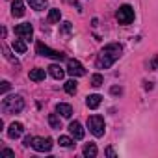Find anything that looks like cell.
I'll return each mask as SVG.
<instances>
[{
	"label": "cell",
	"instance_id": "21",
	"mask_svg": "<svg viewBox=\"0 0 158 158\" xmlns=\"http://www.w3.org/2000/svg\"><path fill=\"white\" fill-rule=\"evenodd\" d=\"M91 86H93V88H101V86H102V74L97 73V74L91 76Z\"/></svg>",
	"mask_w": 158,
	"mask_h": 158
},
{
	"label": "cell",
	"instance_id": "1",
	"mask_svg": "<svg viewBox=\"0 0 158 158\" xmlns=\"http://www.w3.org/2000/svg\"><path fill=\"white\" fill-rule=\"evenodd\" d=\"M121 52H123V47H121L119 43H110V45H106V47L101 50L99 58H97V67H99V69H110V67L121 58Z\"/></svg>",
	"mask_w": 158,
	"mask_h": 158
},
{
	"label": "cell",
	"instance_id": "5",
	"mask_svg": "<svg viewBox=\"0 0 158 158\" xmlns=\"http://www.w3.org/2000/svg\"><path fill=\"white\" fill-rule=\"evenodd\" d=\"M117 21H119V24H130L134 21V10L128 4L121 6L119 11H117Z\"/></svg>",
	"mask_w": 158,
	"mask_h": 158
},
{
	"label": "cell",
	"instance_id": "6",
	"mask_svg": "<svg viewBox=\"0 0 158 158\" xmlns=\"http://www.w3.org/2000/svg\"><path fill=\"white\" fill-rule=\"evenodd\" d=\"M67 73L71 76H84L86 74V69H84V65L78 61V60H69L67 61Z\"/></svg>",
	"mask_w": 158,
	"mask_h": 158
},
{
	"label": "cell",
	"instance_id": "16",
	"mask_svg": "<svg viewBox=\"0 0 158 158\" xmlns=\"http://www.w3.org/2000/svg\"><path fill=\"white\" fill-rule=\"evenodd\" d=\"M60 19H61V11H60L58 8H52V10L48 11V17H47V21H48L50 24H56V23H60Z\"/></svg>",
	"mask_w": 158,
	"mask_h": 158
},
{
	"label": "cell",
	"instance_id": "13",
	"mask_svg": "<svg viewBox=\"0 0 158 158\" xmlns=\"http://www.w3.org/2000/svg\"><path fill=\"white\" fill-rule=\"evenodd\" d=\"M101 102H102V97H101V95H97V93L88 95V99H86V104H88V108H91V110L99 108V106H101Z\"/></svg>",
	"mask_w": 158,
	"mask_h": 158
},
{
	"label": "cell",
	"instance_id": "14",
	"mask_svg": "<svg viewBox=\"0 0 158 158\" xmlns=\"http://www.w3.org/2000/svg\"><path fill=\"white\" fill-rule=\"evenodd\" d=\"M56 112H58L61 117H67V119L73 115V108H71V104H65V102L56 104Z\"/></svg>",
	"mask_w": 158,
	"mask_h": 158
},
{
	"label": "cell",
	"instance_id": "12",
	"mask_svg": "<svg viewBox=\"0 0 158 158\" xmlns=\"http://www.w3.org/2000/svg\"><path fill=\"white\" fill-rule=\"evenodd\" d=\"M48 73H50V76H52V78H56V80H61V78L65 76V71H63L58 63L48 65Z\"/></svg>",
	"mask_w": 158,
	"mask_h": 158
},
{
	"label": "cell",
	"instance_id": "15",
	"mask_svg": "<svg viewBox=\"0 0 158 158\" xmlns=\"http://www.w3.org/2000/svg\"><path fill=\"white\" fill-rule=\"evenodd\" d=\"M28 76L34 82H41V80H45V69H32Z\"/></svg>",
	"mask_w": 158,
	"mask_h": 158
},
{
	"label": "cell",
	"instance_id": "19",
	"mask_svg": "<svg viewBox=\"0 0 158 158\" xmlns=\"http://www.w3.org/2000/svg\"><path fill=\"white\" fill-rule=\"evenodd\" d=\"M13 50H15V52H19V54H24V52H26V43L23 41V37L13 41Z\"/></svg>",
	"mask_w": 158,
	"mask_h": 158
},
{
	"label": "cell",
	"instance_id": "27",
	"mask_svg": "<svg viewBox=\"0 0 158 158\" xmlns=\"http://www.w3.org/2000/svg\"><path fill=\"white\" fill-rule=\"evenodd\" d=\"M110 93H112V95H121V93H123V89H121V88H117V86H114V88L110 89Z\"/></svg>",
	"mask_w": 158,
	"mask_h": 158
},
{
	"label": "cell",
	"instance_id": "18",
	"mask_svg": "<svg viewBox=\"0 0 158 158\" xmlns=\"http://www.w3.org/2000/svg\"><path fill=\"white\" fill-rule=\"evenodd\" d=\"M28 4H30L32 10H35V11H43V10L47 8V0H28Z\"/></svg>",
	"mask_w": 158,
	"mask_h": 158
},
{
	"label": "cell",
	"instance_id": "24",
	"mask_svg": "<svg viewBox=\"0 0 158 158\" xmlns=\"http://www.w3.org/2000/svg\"><path fill=\"white\" fill-rule=\"evenodd\" d=\"M60 145H61V147H73V139L67 138V136H61V138H60Z\"/></svg>",
	"mask_w": 158,
	"mask_h": 158
},
{
	"label": "cell",
	"instance_id": "2",
	"mask_svg": "<svg viewBox=\"0 0 158 158\" xmlns=\"http://www.w3.org/2000/svg\"><path fill=\"white\" fill-rule=\"evenodd\" d=\"M24 108V99L21 95H11L2 101V110L6 114H19Z\"/></svg>",
	"mask_w": 158,
	"mask_h": 158
},
{
	"label": "cell",
	"instance_id": "30",
	"mask_svg": "<svg viewBox=\"0 0 158 158\" xmlns=\"http://www.w3.org/2000/svg\"><path fill=\"white\" fill-rule=\"evenodd\" d=\"M104 152H106V154H108V156H112V158H114V156H115V151H114V149H112V147H108V149H106V151H104Z\"/></svg>",
	"mask_w": 158,
	"mask_h": 158
},
{
	"label": "cell",
	"instance_id": "23",
	"mask_svg": "<svg viewBox=\"0 0 158 158\" xmlns=\"http://www.w3.org/2000/svg\"><path fill=\"white\" fill-rule=\"evenodd\" d=\"M2 50H4V56H6V58H8V60H10V61H11V63H15V65H19V63H17V60H15V58H13V56H11V52H10V48H8V47H6V45H4V47H2Z\"/></svg>",
	"mask_w": 158,
	"mask_h": 158
},
{
	"label": "cell",
	"instance_id": "17",
	"mask_svg": "<svg viewBox=\"0 0 158 158\" xmlns=\"http://www.w3.org/2000/svg\"><path fill=\"white\" fill-rule=\"evenodd\" d=\"M82 152H84V156H86V158H95L99 151H97V145H95V143H88V145L84 147V151H82Z\"/></svg>",
	"mask_w": 158,
	"mask_h": 158
},
{
	"label": "cell",
	"instance_id": "22",
	"mask_svg": "<svg viewBox=\"0 0 158 158\" xmlns=\"http://www.w3.org/2000/svg\"><path fill=\"white\" fill-rule=\"evenodd\" d=\"M48 125H50L52 128H60V117H58L56 114H50V115H48Z\"/></svg>",
	"mask_w": 158,
	"mask_h": 158
},
{
	"label": "cell",
	"instance_id": "11",
	"mask_svg": "<svg viewBox=\"0 0 158 158\" xmlns=\"http://www.w3.org/2000/svg\"><path fill=\"white\" fill-rule=\"evenodd\" d=\"M11 13H13V17H23L24 15V2L23 0H13L11 2Z\"/></svg>",
	"mask_w": 158,
	"mask_h": 158
},
{
	"label": "cell",
	"instance_id": "10",
	"mask_svg": "<svg viewBox=\"0 0 158 158\" xmlns=\"http://www.w3.org/2000/svg\"><path fill=\"white\" fill-rule=\"evenodd\" d=\"M23 132H24L23 123H11V125H10V128H8V136H10L11 139L21 138V136H23Z\"/></svg>",
	"mask_w": 158,
	"mask_h": 158
},
{
	"label": "cell",
	"instance_id": "7",
	"mask_svg": "<svg viewBox=\"0 0 158 158\" xmlns=\"http://www.w3.org/2000/svg\"><path fill=\"white\" fill-rule=\"evenodd\" d=\"M32 147H34L37 152H48V151L52 149V139H50V138H34Z\"/></svg>",
	"mask_w": 158,
	"mask_h": 158
},
{
	"label": "cell",
	"instance_id": "25",
	"mask_svg": "<svg viewBox=\"0 0 158 158\" xmlns=\"http://www.w3.org/2000/svg\"><path fill=\"white\" fill-rule=\"evenodd\" d=\"M10 88H11V84H10L8 80H4V82H2V88H0V93H2V95H6V93L10 91Z\"/></svg>",
	"mask_w": 158,
	"mask_h": 158
},
{
	"label": "cell",
	"instance_id": "4",
	"mask_svg": "<svg viewBox=\"0 0 158 158\" xmlns=\"http://www.w3.org/2000/svg\"><path fill=\"white\" fill-rule=\"evenodd\" d=\"M35 50H37L39 56H47V58H52V60H63V58H65L63 52H60V50H52L50 47H47V45L41 43V41L35 45Z\"/></svg>",
	"mask_w": 158,
	"mask_h": 158
},
{
	"label": "cell",
	"instance_id": "8",
	"mask_svg": "<svg viewBox=\"0 0 158 158\" xmlns=\"http://www.w3.org/2000/svg\"><path fill=\"white\" fill-rule=\"evenodd\" d=\"M15 35L23 37V39H32L34 35V28L30 23H23V24H17L15 26Z\"/></svg>",
	"mask_w": 158,
	"mask_h": 158
},
{
	"label": "cell",
	"instance_id": "20",
	"mask_svg": "<svg viewBox=\"0 0 158 158\" xmlns=\"http://www.w3.org/2000/svg\"><path fill=\"white\" fill-rule=\"evenodd\" d=\"M63 88H65V91H67L69 95H74V93H76V80H67Z\"/></svg>",
	"mask_w": 158,
	"mask_h": 158
},
{
	"label": "cell",
	"instance_id": "26",
	"mask_svg": "<svg viewBox=\"0 0 158 158\" xmlns=\"http://www.w3.org/2000/svg\"><path fill=\"white\" fill-rule=\"evenodd\" d=\"M71 30H73L71 23H69V21H65V23L61 24V32H63V34H71Z\"/></svg>",
	"mask_w": 158,
	"mask_h": 158
},
{
	"label": "cell",
	"instance_id": "28",
	"mask_svg": "<svg viewBox=\"0 0 158 158\" xmlns=\"http://www.w3.org/2000/svg\"><path fill=\"white\" fill-rule=\"evenodd\" d=\"M32 143H34V138H32V136H26V138H24V147H30Z\"/></svg>",
	"mask_w": 158,
	"mask_h": 158
},
{
	"label": "cell",
	"instance_id": "31",
	"mask_svg": "<svg viewBox=\"0 0 158 158\" xmlns=\"http://www.w3.org/2000/svg\"><path fill=\"white\" fill-rule=\"evenodd\" d=\"M2 154H6V156H13L15 152H13L11 149H4V151H2Z\"/></svg>",
	"mask_w": 158,
	"mask_h": 158
},
{
	"label": "cell",
	"instance_id": "9",
	"mask_svg": "<svg viewBox=\"0 0 158 158\" xmlns=\"http://www.w3.org/2000/svg\"><path fill=\"white\" fill-rule=\"evenodd\" d=\"M69 132H71V136L74 138V139H82L84 138V128H82V125L78 123V121H73L71 125H69Z\"/></svg>",
	"mask_w": 158,
	"mask_h": 158
},
{
	"label": "cell",
	"instance_id": "3",
	"mask_svg": "<svg viewBox=\"0 0 158 158\" xmlns=\"http://www.w3.org/2000/svg\"><path fill=\"white\" fill-rule=\"evenodd\" d=\"M88 128H89V132H91L95 138L104 136V130H106L104 119H102L101 115H91V117L88 119Z\"/></svg>",
	"mask_w": 158,
	"mask_h": 158
},
{
	"label": "cell",
	"instance_id": "29",
	"mask_svg": "<svg viewBox=\"0 0 158 158\" xmlns=\"http://www.w3.org/2000/svg\"><path fill=\"white\" fill-rule=\"evenodd\" d=\"M149 67H151V69H156V67H158V56H154V58H152V61L149 63Z\"/></svg>",
	"mask_w": 158,
	"mask_h": 158
}]
</instances>
